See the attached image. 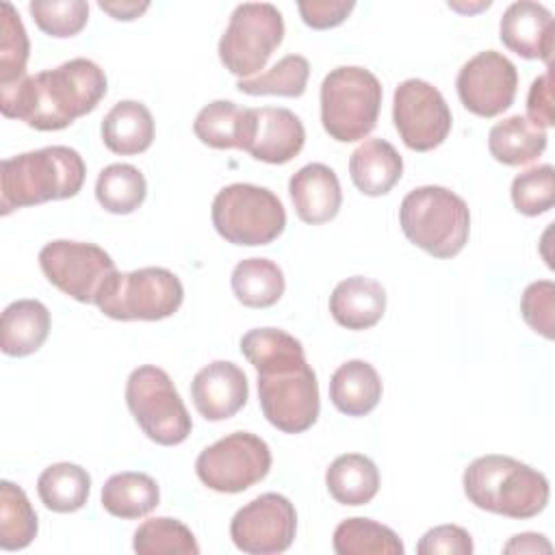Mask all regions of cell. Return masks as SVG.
<instances>
[{
	"label": "cell",
	"mask_w": 555,
	"mask_h": 555,
	"mask_svg": "<svg viewBox=\"0 0 555 555\" xmlns=\"http://www.w3.org/2000/svg\"><path fill=\"white\" fill-rule=\"evenodd\" d=\"M241 353L258 371V401L264 418L284 434L310 429L319 418L321 401L304 345L284 330L256 327L243 334Z\"/></svg>",
	"instance_id": "obj_1"
},
{
	"label": "cell",
	"mask_w": 555,
	"mask_h": 555,
	"mask_svg": "<svg viewBox=\"0 0 555 555\" xmlns=\"http://www.w3.org/2000/svg\"><path fill=\"white\" fill-rule=\"evenodd\" d=\"M106 89L104 69L78 56L0 87V111L4 117L22 119L35 130H63L91 113Z\"/></svg>",
	"instance_id": "obj_2"
},
{
	"label": "cell",
	"mask_w": 555,
	"mask_h": 555,
	"mask_svg": "<svg viewBox=\"0 0 555 555\" xmlns=\"http://www.w3.org/2000/svg\"><path fill=\"white\" fill-rule=\"evenodd\" d=\"M85 160L67 145H48L4 158L0 165V212L74 197L85 182Z\"/></svg>",
	"instance_id": "obj_3"
},
{
	"label": "cell",
	"mask_w": 555,
	"mask_h": 555,
	"mask_svg": "<svg viewBox=\"0 0 555 555\" xmlns=\"http://www.w3.org/2000/svg\"><path fill=\"white\" fill-rule=\"evenodd\" d=\"M468 501L486 512L507 518H533L548 503V479L509 455H481L462 477Z\"/></svg>",
	"instance_id": "obj_4"
},
{
	"label": "cell",
	"mask_w": 555,
	"mask_h": 555,
	"mask_svg": "<svg viewBox=\"0 0 555 555\" xmlns=\"http://www.w3.org/2000/svg\"><path fill=\"white\" fill-rule=\"evenodd\" d=\"M399 223L410 243L434 258L457 256L470 234L466 202L436 184L412 189L399 206Z\"/></svg>",
	"instance_id": "obj_5"
},
{
	"label": "cell",
	"mask_w": 555,
	"mask_h": 555,
	"mask_svg": "<svg viewBox=\"0 0 555 555\" xmlns=\"http://www.w3.org/2000/svg\"><path fill=\"white\" fill-rule=\"evenodd\" d=\"M382 85L377 76L358 65H340L321 82V121L325 132L353 143L364 139L377 124Z\"/></svg>",
	"instance_id": "obj_6"
},
{
	"label": "cell",
	"mask_w": 555,
	"mask_h": 555,
	"mask_svg": "<svg viewBox=\"0 0 555 555\" xmlns=\"http://www.w3.org/2000/svg\"><path fill=\"white\" fill-rule=\"evenodd\" d=\"M210 215L219 236L232 245H269L286 228V210L280 197L247 182L223 186L212 199Z\"/></svg>",
	"instance_id": "obj_7"
},
{
	"label": "cell",
	"mask_w": 555,
	"mask_h": 555,
	"mask_svg": "<svg viewBox=\"0 0 555 555\" xmlns=\"http://www.w3.org/2000/svg\"><path fill=\"white\" fill-rule=\"evenodd\" d=\"M184 299L182 282L163 267L115 273L95 306L117 321H160L178 312Z\"/></svg>",
	"instance_id": "obj_8"
},
{
	"label": "cell",
	"mask_w": 555,
	"mask_h": 555,
	"mask_svg": "<svg viewBox=\"0 0 555 555\" xmlns=\"http://www.w3.org/2000/svg\"><path fill=\"white\" fill-rule=\"evenodd\" d=\"M126 403L143 434L163 447L184 442L193 429L184 401L167 371L143 364L128 375Z\"/></svg>",
	"instance_id": "obj_9"
},
{
	"label": "cell",
	"mask_w": 555,
	"mask_h": 555,
	"mask_svg": "<svg viewBox=\"0 0 555 555\" xmlns=\"http://www.w3.org/2000/svg\"><path fill=\"white\" fill-rule=\"evenodd\" d=\"M284 39L282 13L269 2L238 4L219 39V59L234 76H251L262 69Z\"/></svg>",
	"instance_id": "obj_10"
},
{
	"label": "cell",
	"mask_w": 555,
	"mask_h": 555,
	"mask_svg": "<svg viewBox=\"0 0 555 555\" xmlns=\"http://www.w3.org/2000/svg\"><path fill=\"white\" fill-rule=\"evenodd\" d=\"M271 470L269 444L249 431H234L206 447L195 460V473L215 492L236 494L262 481Z\"/></svg>",
	"instance_id": "obj_11"
},
{
	"label": "cell",
	"mask_w": 555,
	"mask_h": 555,
	"mask_svg": "<svg viewBox=\"0 0 555 555\" xmlns=\"http://www.w3.org/2000/svg\"><path fill=\"white\" fill-rule=\"evenodd\" d=\"M39 267L59 291L80 304H95L117 273L113 258L93 243L59 238L41 247Z\"/></svg>",
	"instance_id": "obj_12"
},
{
	"label": "cell",
	"mask_w": 555,
	"mask_h": 555,
	"mask_svg": "<svg viewBox=\"0 0 555 555\" xmlns=\"http://www.w3.org/2000/svg\"><path fill=\"white\" fill-rule=\"evenodd\" d=\"M392 121L410 150L429 152L449 137L453 117L434 85L421 78H408L395 89Z\"/></svg>",
	"instance_id": "obj_13"
},
{
	"label": "cell",
	"mask_w": 555,
	"mask_h": 555,
	"mask_svg": "<svg viewBox=\"0 0 555 555\" xmlns=\"http://www.w3.org/2000/svg\"><path fill=\"white\" fill-rule=\"evenodd\" d=\"M297 531L295 505L278 492H264L243 505L230 522L234 546L249 555L284 553Z\"/></svg>",
	"instance_id": "obj_14"
},
{
	"label": "cell",
	"mask_w": 555,
	"mask_h": 555,
	"mask_svg": "<svg viewBox=\"0 0 555 555\" xmlns=\"http://www.w3.org/2000/svg\"><path fill=\"white\" fill-rule=\"evenodd\" d=\"M455 87L466 111L477 117H496L516 98L518 72L501 52L483 50L462 65Z\"/></svg>",
	"instance_id": "obj_15"
},
{
	"label": "cell",
	"mask_w": 555,
	"mask_h": 555,
	"mask_svg": "<svg viewBox=\"0 0 555 555\" xmlns=\"http://www.w3.org/2000/svg\"><path fill=\"white\" fill-rule=\"evenodd\" d=\"M249 397L247 377L230 360H215L199 369L191 382V399L206 421H225L234 416Z\"/></svg>",
	"instance_id": "obj_16"
},
{
	"label": "cell",
	"mask_w": 555,
	"mask_h": 555,
	"mask_svg": "<svg viewBox=\"0 0 555 555\" xmlns=\"http://www.w3.org/2000/svg\"><path fill=\"white\" fill-rule=\"evenodd\" d=\"M306 143L301 119L282 106L251 108V132L245 152L256 160L284 165L293 160Z\"/></svg>",
	"instance_id": "obj_17"
},
{
	"label": "cell",
	"mask_w": 555,
	"mask_h": 555,
	"mask_svg": "<svg viewBox=\"0 0 555 555\" xmlns=\"http://www.w3.org/2000/svg\"><path fill=\"white\" fill-rule=\"evenodd\" d=\"M503 46L522 59H540L551 63L553 56V15L551 11L531 0L512 2L499 24Z\"/></svg>",
	"instance_id": "obj_18"
},
{
	"label": "cell",
	"mask_w": 555,
	"mask_h": 555,
	"mask_svg": "<svg viewBox=\"0 0 555 555\" xmlns=\"http://www.w3.org/2000/svg\"><path fill=\"white\" fill-rule=\"evenodd\" d=\"M288 193L297 217L310 225L332 221L343 202L340 182L334 169L323 163H310L297 169L291 176Z\"/></svg>",
	"instance_id": "obj_19"
},
{
	"label": "cell",
	"mask_w": 555,
	"mask_h": 555,
	"mask_svg": "<svg viewBox=\"0 0 555 555\" xmlns=\"http://www.w3.org/2000/svg\"><path fill=\"white\" fill-rule=\"evenodd\" d=\"M386 312V291L377 280L353 275L338 282L330 295V314L347 330H369Z\"/></svg>",
	"instance_id": "obj_20"
},
{
	"label": "cell",
	"mask_w": 555,
	"mask_h": 555,
	"mask_svg": "<svg viewBox=\"0 0 555 555\" xmlns=\"http://www.w3.org/2000/svg\"><path fill=\"white\" fill-rule=\"evenodd\" d=\"M403 173V158L392 143L366 139L349 158V176L356 189L369 197L386 195Z\"/></svg>",
	"instance_id": "obj_21"
},
{
	"label": "cell",
	"mask_w": 555,
	"mask_h": 555,
	"mask_svg": "<svg viewBox=\"0 0 555 555\" xmlns=\"http://www.w3.org/2000/svg\"><path fill=\"white\" fill-rule=\"evenodd\" d=\"M50 334V312L37 299L9 304L0 319V349L13 358L35 353Z\"/></svg>",
	"instance_id": "obj_22"
},
{
	"label": "cell",
	"mask_w": 555,
	"mask_h": 555,
	"mask_svg": "<svg viewBox=\"0 0 555 555\" xmlns=\"http://www.w3.org/2000/svg\"><path fill=\"white\" fill-rule=\"evenodd\" d=\"M193 132L208 147H236L245 152L251 132V108L238 106L232 100H215L197 113Z\"/></svg>",
	"instance_id": "obj_23"
},
{
	"label": "cell",
	"mask_w": 555,
	"mask_h": 555,
	"mask_svg": "<svg viewBox=\"0 0 555 555\" xmlns=\"http://www.w3.org/2000/svg\"><path fill=\"white\" fill-rule=\"evenodd\" d=\"M104 145L121 156L145 152L154 141V117L137 100L117 102L102 119Z\"/></svg>",
	"instance_id": "obj_24"
},
{
	"label": "cell",
	"mask_w": 555,
	"mask_h": 555,
	"mask_svg": "<svg viewBox=\"0 0 555 555\" xmlns=\"http://www.w3.org/2000/svg\"><path fill=\"white\" fill-rule=\"evenodd\" d=\"M330 399L338 412L347 416H364L373 412L382 399V379L373 364L349 360L334 371L330 379Z\"/></svg>",
	"instance_id": "obj_25"
},
{
	"label": "cell",
	"mask_w": 555,
	"mask_h": 555,
	"mask_svg": "<svg viewBox=\"0 0 555 555\" xmlns=\"http://www.w3.org/2000/svg\"><path fill=\"white\" fill-rule=\"evenodd\" d=\"M325 486L340 505H366L379 490V473L371 457L362 453L338 455L327 473Z\"/></svg>",
	"instance_id": "obj_26"
},
{
	"label": "cell",
	"mask_w": 555,
	"mask_h": 555,
	"mask_svg": "<svg viewBox=\"0 0 555 555\" xmlns=\"http://www.w3.org/2000/svg\"><path fill=\"white\" fill-rule=\"evenodd\" d=\"M546 130L533 126L522 115L496 121L488 132V150L494 160L518 167L535 160L546 150Z\"/></svg>",
	"instance_id": "obj_27"
},
{
	"label": "cell",
	"mask_w": 555,
	"mask_h": 555,
	"mask_svg": "<svg viewBox=\"0 0 555 555\" xmlns=\"http://www.w3.org/2000/svg\"><path fill=\"white\" fill-rule=\"evenodd\" d=\"M160 501V492L156 481L145 473L124 470L106 479L102 486V507L124 520L147 516L156 509Z\"/></svg>",
	"instance_id": "obj_28"
},
{
	"label": "cell",
	"mask_w": 555,
	"mask_h": 555,
	"mask_svg": "<svg viewBox=\"0 0 555 555\" xmlns=\"http://www.w3.org/2000/svg\"><path fill=\"white\" fill-rule=\"evenodd\" d=\"M232 293L247 308H269L284 295V273L269 258H245L232 271Z\"/></svg>",
	"instance_id": "obj_29"
},
{
	"label": "cell",
	"mask_w": 555,
	"mask_h": 555,
	"mask_svg": "<svg viewBox=\"0 0 555 555\" xmlns=\"http://www.w3.org/2000/svg\"><path fill=\"white\" fill-rule=\"evenodd\" d=\"M91 490L89 473L72 462H59L48 466L37 479V492L41 503L59 514H72L85 507Z\"/></svg>",
	"instance_id": "obj_30"
},
{
	"label": "cell",
	"mask_w": 555,
	"mask_h": 555,
	"mask_svg": "<svg viewBox=\"0 0 555 555\" xmlns=\"http://www.w3.org/2000/svg\"><path fill=\"white\" fill-rule=\"evenodd\" d=\"M334 551L338 555H403L399 535L371 518L353 516L334 529Z\"/></svg>",
	"instance_id": "obj_31"
},
{
	"label": "cell",
	"mask_w": 555,
	"mask_h": 555,
	"mask_svg": "<svg viewBox=\"0 0 555 555\" xmlns=\"http://www.w3.org/2000/svg\"><path fill=\"white\" fill-rule=\"evenodd\" d=\"M147 195L143 173L128 163H113L104 167L95 180V197L100 206L113 215L134 212Z\"/></svg>",
	"instance_id": "obj_32"
},
{
	"label": "cell",
	"mask_w": 555,
	"mask_h": 555,
	"mask_svg": "<svg viewBox=\"0 0 555 555\" xmlns=\"http://www.w3.org/2000/svg\"><path fill=\"white\" fill-rule=\"evenodd\" d=\"M37 514L26 492L11 483H0V546L2 551L26 548L37 535Z\"/></svg>",
	"instance_id": "obj_33"
},
{
	"label": "cell",
	"mask_w": 555,
	"mask_h": 555,
	"mask_svg": "<svg viewBox=\"0 0 555 555\" xmlns=\"http://www.w3.org/2000/svg\"><path fill=\"white\" fill-rule=\"evenodd\" d=\"M310 76V63L301 54H286L271 69L254 78H241L236 82L241 93L247 95H284L299 98L306 91Z\"/></svg>",
	"instance_id": "obj_34"
},
{
	"label": "cell",
	"mask_w": 555,
	"mask_h": 555,
	"mask_svg": "<svg viewBox=\"0 0 555 555\" xmlns=\"http://www.w3.org/2000/svg\"><path fill=\"white\" fill-rule=\"evenodd\" d=\"M132 548L139 555H165V553H180V555H197L199 544L193 531L169 516L150 518L139 525L132 538Z\"/></svg>",
	"instance_id": "obj_35"
},
{
	"label": "cell",
	"mask_w": 555,
	"mask_h": 555,
	"mask_svg": "<svg viewBox=\"0 0 555 555\" xmlns=\"http://www.w3.org/2000/svg\"><path fill=\"white\" fill-rule=\"evenodd\" d=\"M0 87L13 85L26 76L28 35L11 2L0 7Z\"/></svg>",
	"instance_id": "obj_36"
},
{
	"label": "cell",
	"mask_w": 555,
	"mask_h": 555,
	"mask_svg": "<svg viewBox=\"0 0 555 555\" xmlns=\"http://www.w3.org/2000/svg\"><path fill=\"white\" fill-rule=\"evenodd\" d=\"M28 11L35 24L56 39L78 35L89 20V4L85 0H33Z\"/></svg>",
	"instance_id": "obj_37"
},
{
	"label": "cell",
	"mask_w": 555,
	"mask_h": 555,
	"mask_svg": "<svg viewBox=\"0 0 555 555\" xmlns=\"http://www.w3.org/2000/svg\"><path fill=\"white\" fill-rule=\"evenodd\" d=\"M514 208L527 217H538L553 208L555 171L551 165H538L518 173L512 182Z\"/></svg>",
	"instance_id": "obj_38"
},
{
	"label": "cell",
	"mask_w": 555,
	"mask_h": 555,
	"mask_svg": "<svg viewBox=\"0 0 555 555\" xmlns=\"http://www.w3.org/2000/svg\"><path fill=\"white\" fill-rule=\"evenodd\" d=\"M520 312L525 323L542 334L544 338H553V314H555V284L551 280L531 282L520 297Z\"/></svg>",
	"instance_id": "obj_39"
},
{
	"label": "cell",
	"mask_w": 555,
	"mask_h": 555,
	"mask_svg": "<svg viewBox=\"0 0 555 555\" xmlns=\"http://www.w3.org/2000/svg\"><path fill=\"white\" fill-rule=\"evenodd\" d=\"M418 555H470L473 540L470 533L457 525H440L418 540L416 544Z\"/></svg>",
	"instance_id": "obj_40"
},
{
	"label": "cell",
	"mask_w": 555,
	"mask_h": 555,
	"mask_svg": "<svg viewBox=\"0 0 555 555\" xmlns=\"http://www.w3.org/2000/svg\"><path fill=\"white\" fill-rule=\"evenodd\" d=\"M353 2H334V0H301L297 4L299 15L306 26L314 30H325L343 24L353 11Z\"/></svg>",
	"instance_id": "obj_41"
},
{
	"label": "cell",
	"mask_w": 555,
	"mask_h": 555,
	"mask_svg": "<svg viewBox=\"0 0 555 555\" xmlns=\"http://www.w3.org/2000/svg\"><path fill=\"white\" fill-rule=\"evenodd\" d=\"M527 119L538 128L553 126V87H551V69L538 76L527 95Z\"/></svg>",
	"instance_id": "obj_42"
},
{
	"label": "cell",
	"mask_w": 555,
	"mask_h": 555,
	"mask_svg": "<svg viewBox=\"0 0 555 555\" xmlns=\"http://www.w3.org/2000/svg\"><path fill=\"white\" fill-rule=\"evenodd\" d=\"M553 546L542 533H518L505 546L503 553H551Z\"/></svg>",
	"instance_id": "obj_43"
},
{
	"label": "cell",
	"mask_w": 555,
	"mask_h": 555,
	"mask_svg": "<svg viewBox=\"0 0 555 555\" xmlns=\"http://www.w3.org/2000/svg\"><path fill=\"white\" fill-rule=\"evenodd\" d=\"M100 9L106 11L115 20H137L141 13L150 9V2H100Z\"/></svg>",
	"instance_id": "obj_44"
}]
</instances>
